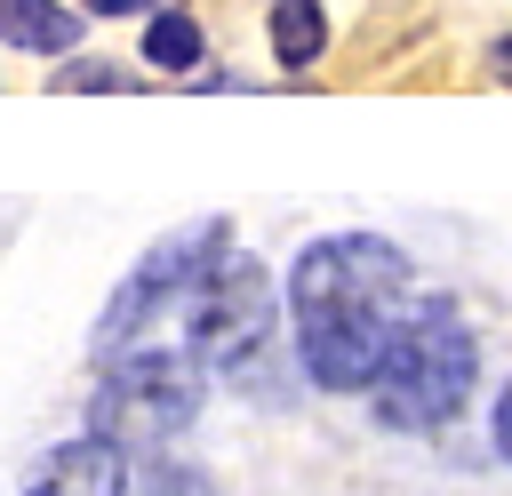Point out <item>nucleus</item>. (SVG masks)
<instances>
[{
  "label": "nucleus",
  "instance_id": "3",
  "mask_svg": "<svg viewBox=\"0 0 512 496\" xmlns=\"http://www.w3.org/2000/svg\"><path fill=\"white\" fill-rule=\"evenodd\" d=\"M192 416H200V360L192 352L136 344V352H112L104 360V384H96V432L104 440L152 448V440L184 432Z\"/></svg>",
  "mask_w": 512,
  "mask_h": 496
},
{
  "label": "nucleus",
  "instance_id": "7",
  "mask_svg": "<svg viewBox=\"0 0 512 496\" xmlns=\"http://www.w3.org/2000/svg\"><path fill=\"white\" fill-rule=\"evenodd\" d=\"M0 40H8V48H40V56H56V48L80 40V24H72L56 0H0Z\"/></svg>",
  "mask_w": 512,
  "mask_h": 496
},
{
  "label": "nucleus",
  "instance_id": "12",
  "mask_svg": "<svg viewBox=\"0 0 512 496\" xmlns=\"http://www.w3.org/2000/svg\"><path fill=\"white\" fill-rule=\"evenodd\" d=\"M488 64H496V80H512V32H504V40L488 48Z\"/></svg>",
  "mask_w": 512,
  "mask_h": 496
},
{
  "label": "nucleus",
  "instance_id": "1",
  "mask_svg": "<svg viewBox=\"0 0 512 496\" xmlns=\"http://www.w3.org/2000/svg\"><path fill=\"white\" fill-rule=\"evenodd\" d=\"M288 312H296L304 376L328 392H368L384 376L400 312H408V256L376 232L312 240L288 272Z\"/></svg>",
  "mask_w": 512,
  "mask_h": 496
},
{
  "label": "nucleus",
  "instance_id": "10",
  "mask_svg": "<svg viewBox=\"0 0 512 496\" xmlns=\"http://www.w3.org/2000/svg\"><path fill=\"white\" fill-rule=\"evenodd\" d=\"M56 88H64V96H72V88H120V72H112V64H64Z\"/></svg>",
  "mask_w": 512,
  "mask_h": 496
},
{
  "label": "nucleus",
  "instance_id": "6",
  "mask_svg": "<svg viewBox=\"0 0 512 496\" xmlns=\"http://www.w3.org/2000/svg\"><path fill=\"white\" fill-rule=\"evenodd\" d=\"M24 496H128V448L88 432V440H64L32 464Z\"/></svg>",
  "mask_w": 512,
  "mask_h": 496
},
{
  "label": "nucleus",
  "instance_id": "11",
  "mask_svg": "<svg viewBox=\"0 0 512 496\" xmlns=\"http://www.w3.org/2000/svg\"><path fill=\"white\" fill-rule=\"evenodd\" d=\"M496 448H504V456H512V384H504V392H496Z\"/></svg>",
  "mask_w": 512,
  "mask_h": 496
},
{
  "label": "nucleus",
  "instance_id": "8",
  "mask_svg": "<svg viewBox=\"0 0 512 496\" xmlns=\"http://www.w3.org/2000/svg\"><path fill=\"white\" fill-rule=\"evenodd\" d=\"M320 48H328V8H320V0H280V8H272V56H280L288 72H304Z\"/></svg>",
  "mask_w": 512,
  "mask_h": 496
},
{
  "label": "nucleus",
  "instance_id": "2",
  "mask_svg": "<svg viewBox=\"0 0 512 496\" xmlns=\"http://www.w3.org/2000/svg\"><path fill=\"white\" fill-rule=\"evenodd\" d=\"M472 376H480V344H472L464 312L448 296H408L400 336H392V360L368 384L376 424H392V432H440L448 416H464Z\"/></svg>",
  "mask_w": 512,
  "mask_h": 496
},
{
  "label": "nucleus",
  "instance_id": "13",
  "mask_svg": "<svg viewBox=\"0 0 512 496\" xmlns=\"http://www.w3.org/2000/svg\"><path fill=\"white\" fill-rule=\"evenodd\" d=\"M96 16H136V8H152V0H88Z\"/></svg>",
  "mask_w": 512,
  "mask_h": 496
},
{
  "label": "nucleus",
  "instance_id": "5",
  "mask_svg": "<svg viewBox=\"0 0 512 496\" xmlns=\"http://www.w3.org/2000/svg\"><path fill=\"white\" fill-rule=\"evenodd\" d=\"M224 248H232V240H224V216H200V224H176L168 240H152V256H144V264L120 280V296L104 304V320H96V352L112 360V352H120V344H128V336H136V328H144L176 288L192 296Z\"/></svg>",
  "mask_w": 512,
  "mask_h": 496
},
{
  "label": "nucleus",
  "instance_id": "4",
  "mask_svg": "<svg viewBox=\"0 0 512 496\" xmlns=\"http://www.w3.org/2000/svg\"><path fill=\"white\" fill-rule=\"evenodd\" d=\"M272 320H280L272 272H264V256H240V248H224L208 264V280L184 296V344L200 360H248V352H264Z\"/></svg>",
  "mask_w": 512,
  "mask_h": 496
},
{
  "label": "nucleus",
  "instance_id": "9",
  "mask_svg": "<svg viewBox=\"0 0 512 496\" xmlns=\"http://www.w3.org/2000/svg\"><path fill=\"white\" fill-rule=\"evenodd\" d=\"M144 56H152L160 72H192V64H200V24L160 8V16H152V32H144Z\"/></svg>",
  "mask_w": 512,
  "mask_h": 496
}]
</instances>
